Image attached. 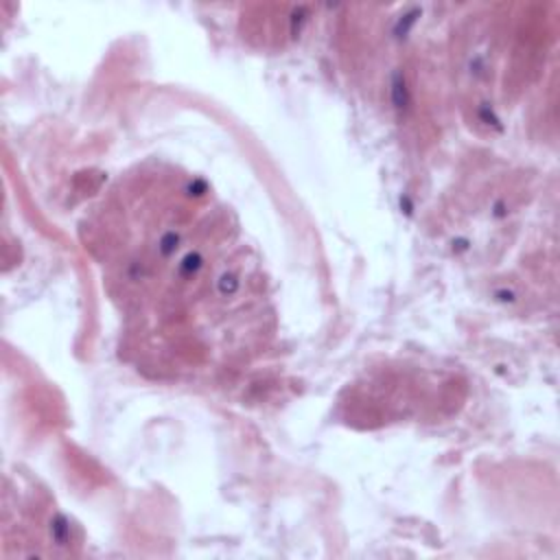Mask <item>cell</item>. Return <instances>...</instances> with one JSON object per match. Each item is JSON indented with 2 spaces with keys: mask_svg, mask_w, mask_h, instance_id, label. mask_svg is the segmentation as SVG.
I'll list each match as a JSON object with an SVG mask.
<instances>
[{
  "mask_svg": "<svg viewBox=\"0 0 560 560\" xmlns=\"http://www.w3.org/2000/svg\"><path fill=\"white\" fill-rule=\"evenodd\" d=\"M125 350L160 376L247 361L271 335L258 256L208 184L177 166L127 171L83 223Z\"/></svg>",
  "mask_w": 560,
  "mask_h": 560,
  "instance_id": "obj_1",
  "label": "cell"
}]
</instances>
